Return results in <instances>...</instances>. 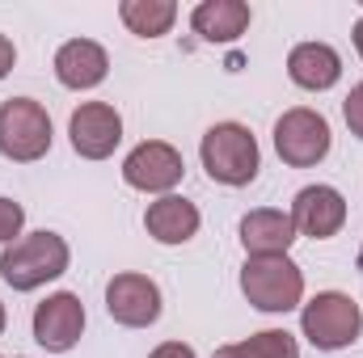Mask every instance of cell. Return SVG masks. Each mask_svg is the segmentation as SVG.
<instances>
[{"instance_id": "5bb4252c", "label": "cell", "mask_w": 363, "mask_h": 358, "mask_svg": "<svg viewBox=\"0 0 363 358\" xmlns=\"http://www.w3.org/2000/svg\"><path fill=\"white\" fill-rule=\"evenodd\" d=\"M287 76H291L300 89L325 93V89L338 85L342 59H338V51H334L330 42H300V47H291V55H287Z\"/></svg>"}, {"instance_id": "3957f363", "label": "cell", "mask_w": 363, "mask_h": 358, "mask_svg": "<svg viewBox=\"0 0 363 358\" xmlns=\"http://www.w3.org/2000/svg\"><path fill=\"white\" fill-rule=\"evenodd\" d=\"M51 152V114L34 97H9L0 101V156L30 165Z\"/></svg>"}, {"instance_id": "d6986e66", "label": "cell", "mask_w": 363, "mask_h": 358, "mask_svg": "<svg viewBox=\"0 0 363 358\" xmlns=\"http://www.w3.org/2000/svg\"><path fill=\"white\" fill-rule=\"evenodd\" d=\"M21 224H26V211H21V202H13V198H0V245H13V241L21 236Z\"/></svg>"}, {"instance_id": "8fae6325", "label": "cell", "mask_w": 363, "mask_h": 358, "mask_svg": "<svg viewBox=\"0 0 363 358\" xmlns=\"http://www.w3.org/2000/svg\"><path fill=\"white\" fill-rule=\"evenodd\" d=\"M291 224L300 236H313V241H330L342 232L347 224V198L334 190V185H304L296 198H291Z\"/></svg>"}, {"instance_id": "cb8c5ba5", "label": "cell", "mask_w": 363, "mask_h": 358, "mask_svg": "<svg viewBox=\"0 0 363 358\" xmlns=\"http://www.w3.org/2000/svg\"><path fill=\"white\" fill-rule=\"evenodd\" d=\"M351 38H355V51H359V55H363V17H359V21H355V34H351Z\"/></svg>"}, {"instance_id": "4fadbf2b", "label": "cell", "mask_w": 363, "mask_h": 358, "mask_svg": "<svg viewBox=\"0 0 363 358\" xmlns=\"http://www.w3.org/2000/svg\"><path fill=\"white\" fill-rule=\"evenodd\" d=\"M106 72H110V55L93 38H72L55 51V76L64 89H97L106 81Z\"/></svg>"}, {"instance_id": "ba28073f", "label": "cell", "mask_w": 363, "mask_h": 358, "mask_svg": "<svg viewBox=\"0 0 363 358\" xmlns=\"http://www.w3.org/2000/svg\"><path fill=\"white\" fill-rule=\"evenodd\" d=\"M182 173H186L182 152L174 144H165V139H144V144L131 148L127 161H123V181H127L131 190L161 194V198L182 181Z\"/></svg>"}, {"instance_id": "d4e9b609", "label": "cell", "mask_w": 363, "mask_h": 358, "mask_svg": "<svg viewBox=\"0 0 363 358\" xmlns=\"http://www.w3.org/2000/svg\"><path fill=\"white\" fill-rule=\"evenodd\" d=\"M0 333H4V304H0Z\"/></svg>"}, {"instance_id": "30bf717a", "label": "cell", "mask_w": 363, "mask_h": 358, "mask_svg": "<svg viewBox=\"0 0 363 358\" xmlns=\"http://www.w3.org/2000/svg\"><path fill=\"white\" fill-rule=\"evenodd\" d=\"M68 135H72L77 156H85V161H106V156L118 148V139H123V118H118V110L106 105V101H85V105L72 110Z\"/></svg>"}, {"instance_id": "7c38bea8", "label": "cell", "mask_w": 363, "mask_h": 358, "mask_svg": "<svg viewBox=\"0 0 363 358\" xmlns=\"http://www.w3.org/2000/svg\"><path fill=\"white\" fill-rule=\"evenodd\" d=\"M296 224L287 211L274 207H258L241 219V245L250 258H287V249L296 245Z\"/></svg>"}, {"instance_id": "6da1fadb", "label": "cell", "mask_w": 363, "mask_h": 358, "mask_svg": "<svg viewBox=\"0 0 363 358\" xmlns=\"http://www.w3.org/2000/svg\"><path fill=\"white\" fill-rule=\"evenodd\" d=\"M72 262V249L60 232H30V236H17L13 245H4L0 253V278L13 287V291H38L43 282L60 278Z\"/></svg>"}, {"instance_id": "5b68a950", "label": "cell", "mask_w": 363, "mask_h": 358, "mask_svg": "<svg viewBox=\"0 0 363 358\" xmlns=\"http://www.w3.org/2000/svg\"><path fill=\"white\" fill-rule=\"evenodd\" d=\"M300 329L317 350H342L351 342H359L363 333V312L359 304L342 291H321L304 304L300 312Z\"/></svg>"}, {"instance_id": "484cf974", "label": "cell", "mask_w": 363, "mask_h": 358, "mask_svg": "<svg viewBox=\"0 0 363 358\" xmlns=\"http://www.w3.org/2000/svg\"><path fill=\"white\" fill-rule=\"evenodd\" d=\"M359 270H363V245H359Z\"/></svg>"}, {"instance_id": "44dd1931", "label": "cell", "mask_w": 363, "mask_h": 358, "mask_svg": "<svg viewBox=\"0 0 363 358\" xmlns=\"http://www.w3.org/2000/svg\"><path fill=\"white\" fill-rule=\"evenodd\" d=\"M148 358H194V350L186 342H165V346H157Z\"/></svg>"}, {"instance_id": "2e32d148", "label": "cell", "mask_w": 363, "mask_h": 358, "mask_svg": "<svg viewBox=\"0 0 363 358\" xmlns=\"http://www.w3.org/2000/svg\"><path fill=\"white\" fill-rule=\"evenodd\" d=\"M190 25L203 42H233L250 30V4L245 0H203L190 13Z\"/></svg>"}, {"instance_id": "9c48e42d", "label": "cell", "mask_w": 363, "mask_h": 358, "mask_svg": "<svg viewBox=\"0 0 363 358\" xmlns=\"http://www.w3.org/2000/svg\"><path fill=\"white\" fill-rule=\"evenodd\" d=\"M85 333V304L72 291H55L34 308V342L47 354H68Z\"/></svg>"}, {"instance_id": "8992f818", "label": "cell", "mask_w": 363, "mask_h": 358, "mask_svg": "<svg viewBox=\"0 0 363 358\" xmlns=\"http://www.w3.org/2000/svg\"><path fill=\"white\" fill-rule=\"evenodd\" d=\"M330 144H334L330 122H325L317 110H308V105H296V110H287V114L274 122V152H279V161L291 165V169H313V165H321V161L330 156Z\"/></svg>"}, {"instance_id": "e0dca14e", "label": "cell", "mask_w": 363, "mask_h": 358, "mask_svg": "<svg viewBox=\"0 0 363 358\" xmlns=\"http://www.w3.org/2000/svg\"><path fill=\"white\" fill-rule=\"evenodd\" d=\"M118 17H123V25L131 34L161 38V34H169V25L178 17V4L174 0H123L118 4Z\"/></svg>"}, {"instance_id": "7402d4cb", "label": "cell", "mask_w": 363, "mask_h": 358, "mask_svg": "<svg viewBox=\"0 0 363 358\" xmlns=\"http://www.w3.org/2000/svg\"><path fill=\"white\" fill-rule=\"evenodd\" d=\"M13 64H17V51H13V42H9V38L0 34V81H4L9 72H13Z\"/></svg>"}, {"instance_id": "603a6c76", "label": "cell", "mask_w": 363, "mask_h": 358, "mask_svg": "<svg viewBox=\"0 0 363 358\" xmlns=\"http://www.w3.org/2000/svg\"><path fill=\"white\" fill-rule=\"evenodd\" d=\"M211 358H241V350H237V346H220Z\"/></svg>"}, {"instance_id": "52a82bcc", "label": "cell", "mask_w": 363, "mask_h": 358, "mask_svg": "<svg viewBox=\"0 0 363 358\" xmlns=\"http://www.w3.org/2000/svg\"><path fill=\"white\" fill-rule=\"evenodd\" d=\"M106 312L110 321H118L123 329H148L161 321V287L148 274H114L106 282Z\"/></svg>"}, {"instance_id": "ac0fdd59", "label": "cell", "mask_w": 363, "mask_h": 358, "mask_svg": "<svg viewBox=\"0 0 363 358\" xmlns=\"http://www.w3.org/2000/svg\"><path fill=\"white\" fill-rule=\"evenodd\" d=\"M241 358H300V346L287 329H262V333H250L245 342H237Z\"/></svg>"}, {"instance_id": "ffe728a7", "label": "cell", "mask_w": 363, "mask_h": 358, "mask_svg": "<svg viewBox=\"0 0 363 358\" xmlns=\"http://www.w3.org/2000/svg\"><path fill=\"white\" fill-rule=\"evenodd\" d=\"M342 118H347V127H351V135L363 139V85L347 93V101H342Z\"/></svg>"}, {"instance_id": "277c9868", "label": "cell", "mask_w": 363, "mask_h": 358, "mask_svg": "<svg viewBox=\"0 0 363 358\" xmlns=\"http://www.w3.org/2000/svg\"><path fill=\"white\" fill-rule=\"evenodd\" d=\"M241 295L258 312H291L304 299V274L291 258H245Z\"/></svg>"}, {"instance_id": "7a4b0ae2", "label": "cell", "mask_w": 363, "mask_h": 358, "mask_svg": "<svg viewBox=\"0 0 363 358\" xmlns=\"http://www.w3.org/2000/svg\"><path fill=\"white\" fill-rule=\"evenodd\" d=\"M199 161H203L207 178L220 185H250L262 169L258 139L245 122H216L199 144Z\"/></svg>"}, {"instance_id": "9a60e30c", "label": "cell", "mask_w": 363, "mask_h": 358, "mask_svg": "<svg viewBox=\"0 0 363 358\" xmlns=\"http://www.w3.org/2000/svg\"><path fill=\"white\" fill-rule=\"evenodd\" d=\"M199 224H203L199 207L190 198H182V194H165L144 211V228H148V236L157 245H186L199 232Z\"/></svg>"}]
</instances>
